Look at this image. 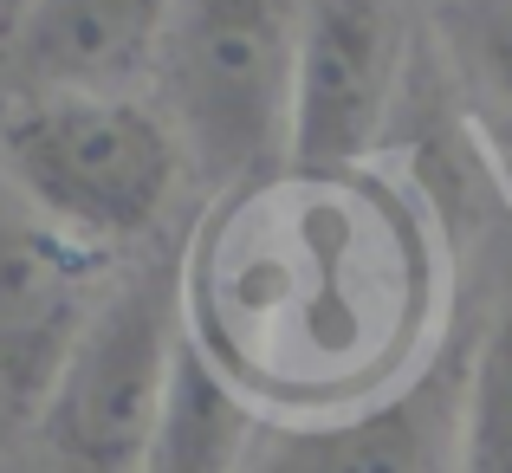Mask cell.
Returning <instances> with one entry per match:
<instances>
[{
	"label": "cell",
	"instance_id": "cell-1",
	"mask_svg": "<svg viewBox=\"0 0 512 473\" xmlns=\"http://www.w3.org/2000/svg\"><path fill=\"white\" fill-rule=\"evenodd\" d=\"M182 331L260 415H331L409 383L435 305L428 221L357 169L247 175L182 266Z\"/></svg>",
	"mask_w": 512,
	"mask_h": 473
},
{
	"label": "cell",
	"instance_id": "cell-2",
	"mask_svg": "<svg viewBox=\"0 0 512 473\" xmlns=\"http://www.w3.org/2000/svg\"><path fill=\"white\" fill-rule=\"evenodd\" d=\"M182 156L175 124L137 98H20L0 117L7 188L98 253L156 234Z\"/></svg>",
	"mask_w": 512,
	"mask_h": 473
},
{
	"label": "cell",
	"instance_id": "cell-3",
	"mask_svg": "<svg viewBox=\"0 0 512 473\" xmlns=\"http://www.w3.org/2000/svg\"><path fill=\"white\" fill-rule=\"evenodd\" d=\"M305 0H175L163 46L169 124L221 182L286 162Z\"/></svg>",
	"mask_w": 512,
	"mask_h": 473
},
{
	"label": "cell",
	"instance_id": "cell-4",
	"mask_svg": "<svg viewBox=\"0 0 512 473\" xmlns=\"http://www.w3.org/2000/svg\"><path fill=\"white\" fill-rule=\"evenodd\" d=\"M175 357H182V286L163 266H137L104 292L33 422L46 467L143 473L169 409Z\"/></svg>",
	"mask_w": 512,
	"mask_h": 473
},
{
	"label": "cell",
	"instance_id": "cell-5",
	"mask_svg": "<svg viewBox=\"0 0 512 473\" xmlns=\"http://www.w3.org/2000/svg\"><path fill=\"white\" fill-rule=\"evenodd\" d=\"M111 253L59 234L0 182V422H39L72 344L111 292Z\"/></svg>",
	"mask_w": 512,
	"mask_h": 473
},
{
	"label": "cell",
	"instance_id": "cell-6",
	"mask_svg": "<svg viewBox=\"0 0 512 473\" xmlns=\"http://www.w3.org/2000/svg\"><path fill=\"white\" fill-rule=\"evenodd\" d=\"M461 389L467 357H441L357 409L260 415L240 473H461Z\"/></svg>",
	"mask_w": 512,
	"mask_h": 473
},
{
	"label": "cell",
	"instance_id": "cell-7",
	"mask_svg": "<svg viewBox=\"0 0 512 473\" xmlns=\"http://www.w3.org/2000/svg\"><path fill=\"white\" fill-rule=\"evenodd\" d=\"M402 72L396 0H305L292 78V169H357L389 117Z\"/></svg>",
	"mask_w": 512,
	"mask_h": 473
},
{
	"label": "cell",
	"instance_id": "cell-8",
	"mask_svg": "<svg viewBox=\"0 0 512 473\" xmlns=\"http://www.w3.org/2000/svg\"><path fill=\"white\" fill-rule=\"evenodd\" d=\"M175 0H26L13 72L26 98H137L163 72Z\"/></svg>",
	"mask_w": 512,
	"mask_h": 473
},
{
	"label": "cell",
	"instance_id": "cell-9",
	"mask_svg": "<svg viewBox=\"0 0 512 473\" xmlns=\"http://www.w3.org/2000/svg\"><path fill=\"white\" fill-rule=\"evenodd\" d=\"M253 428H260V409L182 331V357H175V376H169V409H163V428H156V448L143 473H240Z\"/></svg>",
	"mask_w": 512,
	"mask_h": 473
},
{
	"label": "cell",
	"instance_id": "cell-10",
	"mask_svg": "<svg viewBox=\"0 0 512 473\" xmlns=\"http://www.w3.org/2000/svg\"><path fill=\"white\" fill-rule=\"evenodd\" d=\"M448 65L461 85V124L487 175L512 201V7L506 0H454Z\"/></svg>",
	"mask_w": 512,
	"mask_h": 473
},
{
	"label": "cell",
	"instance_id": "cell-11",
	"mask_svg": "<svg viewBox=\"0 0 512 473\" xmlns=\"http://www.w3.org/2000/svg\"><path fill=\"white\" fill-rule=\"evenodd\" d=\"M461 473H512V292L487 318L461 389Z\"/></svg>",
	"mask_w": 512,
	"mask_h": 473
},
{
	"label": "cell",
	"instance_id": "cell-12",
	"mask_svg": "<svg viewBox=\"0 0 512 473\" xmlns=\"http://www.w3.org/2000/svg\"><path fill=\"white\" fill-rule=\"evenodd\" d=\"M26 7V0H0V13H7V20H13V13H20Z\"/></svg>",
	"mask_w": 512,
	"mask_h": 473
}]
</instances>
